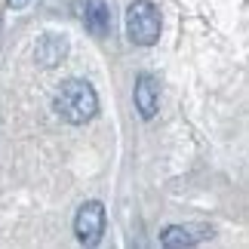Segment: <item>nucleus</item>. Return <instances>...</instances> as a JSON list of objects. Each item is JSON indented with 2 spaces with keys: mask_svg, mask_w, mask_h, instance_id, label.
Returning a JSON list of instances; mask_svg holds the SVG:
<instances>
[{
  "mask_svg": "<svg viewBox=\"0 0 249 249\" xmlns=\"http://www.w3.org/2000/svg\"><path fill=\"white\" fill-rule=\"evenodd\" d=\"M53 111L59 114L65 123L71 126H83L99 114V92L92 89L89 80H65L53 95Z\"/></svg>",
  "mask_w": 249,
  "mask_h": 249,
  "instance_id": "nucleus-1",
  "label": "nucleus"
},
{
  "mask_svg": "<svg viewBox=\"0 0 249 249\" xmlns=\"http://www.w3.org/2000/svg\"><path fill=\"white\" fill-rule=\"evenodd\" d=\"M123 28H126V37L136 46H154L160 40V31H163V18H160V9L151 0H132L126 6Z\"/></svg>",
  "mask_w": 249,
  "mask_h": 249,
  "instance_id": "nucleus-2",
  "label": "nucleus"
},
{
  "mask_svg": "<svg viewBox=\"0 0 249 249\" xmlns=\"http://www.w3.org/2000/svg\"><path fill=\"white\" fill-rule=\"evenodd\" d=\"M74 234L83 246H95L105 234V206L99 200H86L74 215Z\"/></svg>",
  "mask_w": 249,
  "mask_h": 249,
  "instance_id": "nucleus-3",
  "label": "nucleus"
},
{
  "mask_svg": "<svg viewBox=\"0 0 249 249\" xmlns=\"http://www.w3.org/2000/svg\"><path fill=\"white\" fill-rule=\"evenodd\" d=\"M132 102H136V111L145 120H151L160 108V83L151 71L136 74V86H132Z\"/></svg>",
  "mask_w": 249,
  "mask_h": 249,
  "instance_id": "nucleus-4",
  "label": "nucleus"
},
{
  "mask_svg": "<svg viewBox=\"0 0 249 249\" xmlns=\"http://www.w3.org/2000/svg\"><path fill=\"white\" fill-rule=\"evenodd\" d=\"M206 237H213V228L206 225H169L160 234V243L166 249H181V246H197Z\"/></svg>",
  "mask_w": 249,
  "mask_h": 249,
  "instance_id": "nucleus-5",
  "label": "nucleus"
},
{
  "mask_svg": "<svg viewBox=\"0 0 249 249\" xmlns=\"http://www.w3.org/2000/svg\"><path fill=\"white\" fill-rule=\"evenodd\" d=\"M80 18H83L86 31L95 34V37H105L108 28H111V13H108V3H105V0H86Z\"/></svg>",
  "mask_w": 249,
  "mask_h": 249,
  "instance_id": "nucleus-6",
  "label": "nucleus"
},
{
  "mask_svg": "<svg viewBox=\"0 0 249 249\" xmlns=\"http://www.w3.org/2000/svg\"><path fill=\"white\" fill-rule=\"evenodd\" d=\"M65 53H68V43H65V37H59V34H43L40 43H37V62H40L43 68L59 65L65 59Z\"/></svg>",
  "mask_w": 249,
  "mask_h": 249,
  "instance_id": "nucleus-7",
  "label": "nucleus"
},
{
  "mask_svg": "<svg viewBox=\"0 0 249 249\" xmlns=\"http://www.w3.org/2000/svg\"><path fill=\"white\" fill-rule=\"evenodd\" d=\"M9 6H13V9H22V6H28V0H9Z\"/></svg>",
  "mask_w": 249,
  "mask_h": 249,
  "instance_id": "nucleus-8",
  "label": "nucleus"
}]
</instances>
